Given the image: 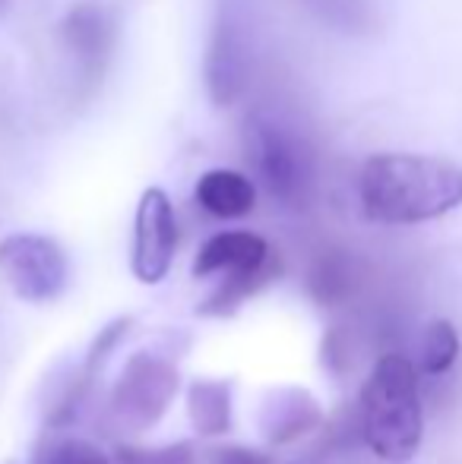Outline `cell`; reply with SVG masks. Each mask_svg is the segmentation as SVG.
I'll return each instance as SVG.
<instances>
[{"instance_id": "cell-1", "label": "cell", "mask_w": 462, "mask_h": 464, "mask_svg": "<svg viewBox=\"0 0 462 464\" xmlns=\"http://www.w3.org/2000/svg\"><path fill=\"white\" fill-rule=\"evenodd\" d=\"M358 199L377 225H425L462 206V168L434 155H370L358 174Z\"/></svg>"}, {"instance_id": "cell-2", "label": "cell", "mask_w": 462, "mask_h": 464, "mask_svg": "<svg viewBox=\"0 0 462 464\" xmlns=\"http://www.w3.org/2000/svg\"><path fill=\"white\" fill-rule=\"evenodd\" d=\"M361 436L377 459L406 464L425 436L418 372L402 354H383L361 389Z\"/></svg>"}, {"instance_id": "cell-3", "label": "cell", "mask_w": 462, "mask_h": 464, "mask_svg": "<svg viewBox=\"0 0 462 464\" xmlns=\"http://www.w3.org/2000/svg\"><path fill=\"white\" fill-rule=\"evenodd\" d=\"M193 276H222V285L200 310L203 316H231L247 297H253L279 276V256L253 231H219L200 246Z\"/></svg>"}, {"instance_id": "cell-4", "label": "cell", "mask_w": 462, "mask_h": 464, "mask_svg": "<svg viewBox=\"0 0 462 464\" xmlns=\"http://www.w3.org/2000/svg\"><path fill=\"white\" fill-rule=\"evenodd\" d=\"M244 149L266 193L289 208H304L310 180H314L310 149L304 136L285 117L253 111L244 123Z\"/></svg>"}, {"instance_id": "cell-5", "label": "cell", "mask_w": 462, "mask_h": 464, "mask_svg": "<svg viewBox=\"0 0 462 464\" xmlns=\"http://www.w3.org/2000/svg\"><path fill=\"white\" fill-rule=\"evenodd\" d=\"M178 367L159 351H136L123 363L112 398H108V420L117 430L143 433L152 430L172 408L178 395Z\"/></svg>"}, {"instance_id": "cell-6", "label": "cell", "mask_w": 462, "mask_h": 464, "mask_svg": "<svg viewBox=\"0 0 462 464\" xmlns=\"http://www.w3.org/2000/svg\"><path fill=\"white\" fill-rule=\"evenodd\" d=\"M0 272L25 304H51L70 285V259L48 234H6L0 240Z\"/></svg>"}, {"instance_id": "cell-7", "label": "cell", "mask_w": 462, "mask_h": 464, "mask_svg": "<svg viewBox=\"0 0 462 464\" xmlns=\"http://www.w3.org/2000/svg\"><path fill=\"white\" fill-rule=\"evenodd\" d=\"M206 92L216 108H229L244 95L253 73V32L238 4H222L206 51Z\"/></svg>"}, {"instance_id": "cell-8", "label": "cell", "mask_w": 462, "mask_h": 464, "mask_svg": "<svg viewBox=\"0 0 462 464\" xmlns=\"http://www.w3.org/2000/svg\"><path fill=\"white\" fill-rule=\"evenodd\" d=\"M174 250H178V218L174 206L162 187L143 189L133 218V250L130 269L143 285H159L172 272Z\"/></svg>"}, {"instance_id": "cell-9", "label": "cell", "mask_w": 462, "mask_h": 464, "mask_svg": "<svg viewBox=\"0 0 462 464\" xmlns=\"http://www.w3.org/2000/svg\"><path fill=\"white\" fill-rule=\"evenodd\" d=\"M263 436L270 446H285L308 436L323 420L320 404L304 389L270 392L263 401Z\"/></svg>"}, {"instance_id": "cell-10", "label": "cell", "mask_w": 462, "mask_h": 464, "mask_svg": "<svg viewBox=\"0 0 462 464\" xmlns=\"http://www.w3.org/2000/svg\"><path fill=\"white\" fill-rule=\"evenodd\" d=\"M61 35L67 51L76 57L86 73H95L105 63L108 51H112V19L102 6L80 4L64 16Z\"/></svg>"}, {"instance_id": "cell-11", "label": "cell", "mask_w": 462, "mask_h": 464, "mask_svg": "<svg viewBox=\"0 0 462 464\" xmlns=\"http://www.w3.org/2000/svg\"><path fill=\"white\" fill-rule=\"evenodd\" d=\"M197 206L212 218H244L257 206V184L231 168H212L197 180Z\"/></svg>"}, {"instance_id": "cell-12", "label": "cell", "mask_w": 462, "mask_h": 464, "mask_svg": "<svg viewBox=\"0 0 462 464\" xmlns=\"http://www.w3.org/2000/svg\"><path fill=\"white\" fill-rule=\"evenodd\" d=\"M187 414L200 436H225L231 427V385L222 379H193L187 389Z\"/></svg>"}, {"instance_id": "cell-13", "label": "cell", "mask_w": 462, "mask_h": 464, "mask_svg": "<svg viewBox=\"0 0 462 464\" xmlns=\"http://www.w3.org/2000/svg\"><path fill=\"white\" fill-rule=\"evenodd\" d=\"M29 464H114L99 446L76 436H48L35 446Z\"/></svg>"}, {"instance_id": "cell-14", "label": "cell", "mask_w": 462, "mask_h": 464, "mask_svg": "<svg viewBox=\"0 0 462 464\" xmlns=\"http://www.w3.org/2000/svg\"><path fill=\"white\" fill-rule=\"evenodd\" d=\"M459 357V332L447 319H434L421 338V370L428 376H440L457 363Z\"/></svg>"}, {"instance_id": "cell-15", "label": "cell", "mask_w": 462, "mask_h": 464, "mask_svg": "<svg viewBox=\"0 0 462 464\" xmlns=\"http://www.w3.org/2000/svg\"><path fill=\"white\" fill-rule=\"evenodd\" d=\"M349 287H351V266L342 253H327L314 266V272H310V291L323 304L342 300L349 294Z\"/></svg>"}, {"instance_id": "cell-16", "label": "cell", "mask_w": 462, "mask_h": 464, "mask_svg": "<svg viewBox=\"0 0 462 464\" xmlns=\"http://www.w3.org/2000/svg\"><path fill=\"white\" fill-rule=\"evenodd\" d=\"M114 464H197L191 442H172L162 449L121 446L114 452Z\"/></svg>"}, {"instance_id": "cell-17", "label": "cell", "mask_w": 462, "mask_h": 464, "mask_svg": "<svg viewBox=\"0 0 462 464\" xmlns=\"http://www.w3.org/2000/svg\"><path fill=\"white\" fill-rule=\"evenodd\" d=\"M210 464H270L263 452H253V449H241V446H231V449H222L216 452V459Z\"/></svg>"}, {"instance_id": "cell-18", "label": "cell", "mask_w": 462, "mask_h": 464, "mask_svg": "<svg viewBox=\"0 0 462 464\" xmlns=\"http://www.w3.org/2000/svg\"><path fill=\"white\" fill-rule=\"evenodd\" d=\"M6 4H10V0H0V13H4V10H6Z\"/></svg>"}]
</instances>
